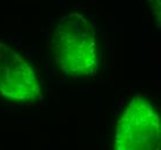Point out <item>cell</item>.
<instances>
[{
  "label": "cell",
  "instance_id": "277c9868",
  "mask_svg": "<svg viewBox=\"0 0 161 150\" xmlns=\"http://www.w3.org/2000/svg\"><path fill=\"white\" fill-rule=\"evenodd\" d=\"M150 5V9L153 14V18L158 20V27L160 24V9H161V1L160 0H147Z\"/></svg>",
  "mask_w": 161,
  "mask_h": 150
},
{
  "label": "cell",
  "instance_id": "3957f363",
  "mask_svg": "<svg viewBox=\"0 0 161 150\" xmlns=\"http://www.w3.org/2000/svg\"><path fill=\"white\" fill-rule=\"evenodd\" d=\"M0 94L13 102L40 99V81L30 64L16 50L0 42Z\"/></svg>",
  "mask_w": 161,
  "mask_h": 150
},
{
  "label": "cell",
  "instance_id": "6da1fadb",
  "mask_svg": "<svg viewBox=\"0 0 161 150\" xmlns=\"http://www.w3.org/2000/svg\"><path fill=\"white\" fill-rule=\"evenodd\" d=\"M51 50L57 67L70 76H94L99 70L95 29L81 12L60 18L51 38Z\"/></svg>",
  "mask_w": 161,
  "mask_h": 150
},
{
  "label": "cell",
  "instance_id": "7a4b0ae2",
  "mask_svg": "<svg viewBox=\"0 0 161 150\" xmlns=\"http://www.w3.org/2000/svg\"><path fill=\"white\" fill-rule=\"evenodd\" d=\"M160 118L150 101L135 96L115 131L114 150H160Z\"/></svg>",
  "mask_w": 161,
  "mask_h": 150
}]
</instances>
